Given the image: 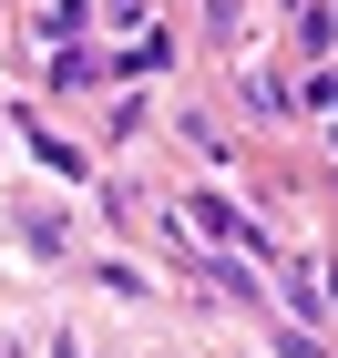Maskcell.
<instances>
[]
</instances>
